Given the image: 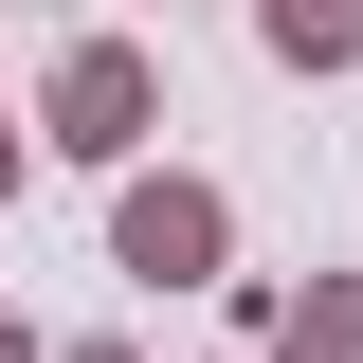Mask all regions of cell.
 Segmentation results:
<instances>
[{
    "label": "cell",
    "mask_w": 363,
    "mask_h": 363,
    "mask_svg": "<svg viewBox=\"0 0 363 363\" xmlns=\"http://www.w3.org/2000/svg\"><path fill=\"white\" fill-rule=\"evenodd\" d=\"M145 128V73L128 55H73V91H55V145H128Z\"/></svg>",
    "instance_id": "6da1fadb"
},
{
    "label": "cell",
    "mask_w": 363,
    "mask_h": 363,
    "mask_svg": "<svg viewBox=\"0 0 363 363\" xmlns=\"http://www.w3.org/2000/svg\"><path fill=\"white\" fill-rule=\"evenodd\" d=\"M128 255H145V272H200L218 218H200V200H128Z\"/></svg>",
    "instance_id": "7a4b0ae2"
},
{
    "label": "cell",
    "mask_w": 363,
    "mask_h": 363,
    "mask_svg": "<svg viewBox=\"0 0 363 363\" xmlns=\"http://www.w3.org/2000/svg\"><path fill=\"white\" fill-rule=\"evenodd\" d=\"M272 37H291V55H345V37H363V0H272Z\"/></svg>",
    "instance_id": "3957f363"
}]
</instances>
